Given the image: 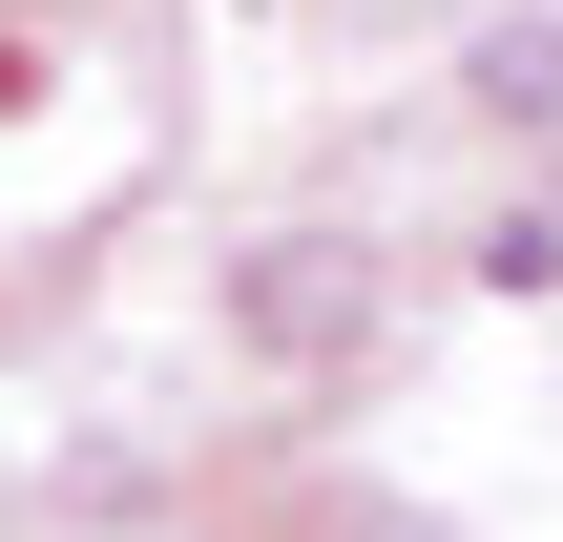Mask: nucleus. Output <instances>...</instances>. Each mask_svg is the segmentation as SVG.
I'll list each match as a JSON object with an SVG mask.
<instances>
[{
  "label": "nucleus",
  "instance_id": "f03ea898",
  "mask_svg": "<svg viewBox=\"0 0 563 542\" xmlns=\"http://www.w3.org/2000/svg\"><path fill=\"white\" fill-rule=\"evenodd\" d=\"M334 542H439V522H334Z\"/></svg>",
  "mask_w": 563,
  "mask_h": 542
},
{
  "label": "nucleus",
  "instance_id": "f257e3e1",
  "mask_svg": "<svg viewBox=\"0 0 563 542\" xmlns=\"http://www.w3.org/2000/svg\"><path fill=\"white\" fill-rule=\"evenodd\" d=\"M230 334H251L272 376H313V355H355V334H376V251H334V230H292V251H251V272H230Z\"/></svg>",
  "mask_w": 563,
  "mask_h": 542
}]
</instances>
